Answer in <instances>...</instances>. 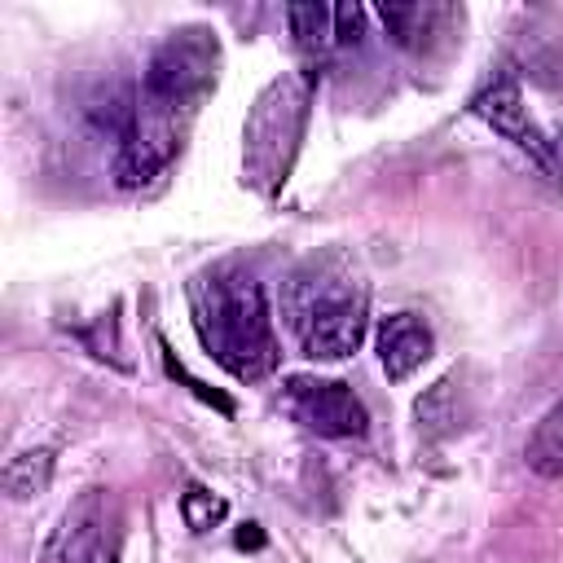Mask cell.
<instances>
[{"mask_svg": "<svg viewBox=\"0 0 563 563\" xmlns=\"http://www.w3.org/2000/svg\"><path fill=\"white\" fill-rule=\"evenodd\" d=\"M216 62H220L216 31L180 26L154 48V57L145 66V79H141V92H150L154 101H163L180 114H194L198 101L216 84Z\"/></svg>", "mask_w": 563, "mask_h": 563, "instance_id": "obj_3", "label": "cell"}, {"mask_svg": "<svg viewBox=\"0 0 563 563\" xmlns=\"http://www.w3.org/2000/svg\"><path fill=\"white\" fill-rule=\"evenodd\" d=\"M185 119L180 110L154 101L150 92H136L119 123H114V136H119V150H114V180L123 189L132 185H145L150 176H158L176 150H180V132H185Z\"/></svg>", "mask_w": 563, "mask_h": 563, "instance_id": "obj_4", "label": "cell"}, {"mask_svg": "<svg viewBox=\"0 0 563 563\" xmlns=\"http://www.w3.org/2000/svg\"><path fill=\"white\" fill-rule=\"evenodd\" d=\"M180 515H185V523H189L194 532H211V528L229 515V506H224L220 493H207L202 484H189L185 497H180Z\"/></svg>", "mask_w": 563, "mask_h": 563, "instance_id": "obj_14", "label": "cell"}, {"mask_svg": "<svg viewBox=\"0 0 563 563\" xmlns=\"http://www.w3.org/2000/svg\"><path fill=\"white\" fill-rule=\"evenodd\" d=\"M435 339H431V325L413 312H391L383 325H378V361L387 369L391 383L409 378L427 356H431Z\"/></svg>", "mask_w": 563, "mask_h": 563, "instance_id": "obj_8", "label": "cell"}, {"mask_svg": "<svg viewBox=\"0 0 563 563\" xmlns=\"http://www.w3.org/2000/svg\"><path fill=\"white\" fill-rule=\"evenodd\" d=\"M194 330L216 365L242 383H260L277 369V334L264 286L251 273L207 268L189 282Z\"/></svg>", "mask_w": 563, "mask_h": 563, "instance_id": "obj_1", "label": "cell"}, {"mask_svg": "<svg viewBox=\"0 0 563 563\" xmlns=\"http://www.w3.org/2000/svg\"><path fill=\"white\" fill-rule=\"evenodd\" d=\"M308 101H312L308 70H290L255 97L246 128H242V167L251 185L273 189L277 180H286L303 123H308Z\"/></svg>", "mask_w": 563, "mask_h": 563, "instance_id": "obj_2", "label": "cell"}, {"mask_svg": "<svg viewBox=\"0 0 563 563\" xmlns=\"http://www.w3.org/2000/svg\"><path fill=\"white\" fill-rule=\"evenodd\" d=\"M48 479H53V449H22L0 471V484L13 501H31L35 493L48 488Z\"/></svg>", "mask_w": 563, "mask_h": 563, "instance_id": "obj_10", "label": "cell"}, {"mask_svg": "<svg viewBox=\"0 0 563 563\" xmlns=\"http://www.w3.org/2000/svg\"><path fill=\"white\" fill-rule=\"evenodd\" d=\"M471 110H475L493 132H501L506 141H515V145L541 167V158H545V132L532 123V114H528V106H523V92H519V84H515L510 75L484 84V88L471 97Z\"/></svg>", "mask_w": 563, "mask_h": 563, "instance_id": "obj_7", "label": "cell"}, {"mask_svg": "<svg viewBox=\"0 0 563 563\" xmlns=\"http://www.w3.org/2000/svg\"><path fill=\"white\" fill-rule=\"evenodd\" d=\"M541 172L554 180V189H563V128L554 136H545V158H541Z\"/></svg>", "mask_w": 563, "mask_h": 563, "instance_id": "obj_16", "label": "cell"}, {"mask_svg": "<svg viewBox=\"0 0 563 563\" xmlns=\"http://www.w3.org/2000/svg\"><path fill=\"white\" fill-rule=\"evenodd\" d=\"M286 22H290V35L303 53H325L334 48V4H290L286 9Z\"/></svg>", "mask_w": 563, "mask_h": 563, "instance_id": "obj_12", "label": "cell"}, {"mask_svg": "<svg viewBox=\"0 0 563 563\" xmlns=\"http://www.w3.org/2000/svg\"><path fill=\"white\" fill-rule=\"evenodd\" d=\"M290 312H295L290 321H295L299 347L312 361H343L365 339V295L334 286L325 277H317L308 299L290 295Z\"/></svg>", "mask_w": 563, "mask_h": 563, "instance_id": "obj_5", "label": "cell"}, {"mask_svg": "<svg viewBox=\"0 0 563 563\" xmlns=\"http://www.w3.org/2000/svg\"><path fill=\"white\" fill-rule=\"evenodd\" d=\"M92 497L84 501V506H75L66 519H62V528L53 532V541H48V550H44V563H66V554H75L79 550V541L84 537H92Z\"/></svg>", "mask_w": 563, "mask_h": 563, "instance_id": "obj_13", "label": "cell"}, {"mask_svg": "<svg viewBox=\"0 0 563 563\" xmlns=\"http://www.w3.org/2000/svg\"><path fill=\"white\" fill-rule=\"evenodd\" d=\"M84 563H119V545L106 541V537H92L88 550H84Z\"/></svg>", "mask_w": 563, "mask_h": 563, "instance_id": "obj_17", "label": "cell"}, {"mask_svg": "<svg viewBox=\"0 0 563 563\" xmlns=\"http://www.w3.org/2000/svg\"><path fill=\"white\" fill-rule=\"evenodd\" d=\"M378 18L387 26V35L409 48V53H427L440 35H449V22H457V9L449 4H431V0H409V4H378Z\"/></svg>", "mask_w": 563, "mask_h": 563, "instance_id": "obj_9", "label": "cell"}, {"mask_svg": "<svg viewBox=\"0 0 563 563\" xmlns=\"http://www.w3.org/2000/svg\"><path fill=\"white\" fill-rule=\"evenodd\" d=\"M365 35V9L361 4H334V44L347 48V44H361Z\"/></svg>", "mask_w": 563, "mask_h": 563, "instance_id": "obj_15", "label": "cell"}, {"mask_svg": "<svg viewBox=\"0 0 563 563\" xmlns=\"http://www.w3.org/2000/svg\"><path fill=\"white\" fill-rule=\"evenodd\" d=\"M286 409L317 435H361L369 413L361 405V396L339 383V378H308V374H295L286 378Z\"/></svg>", "mask_w": 563, "mask_h": 563, "instance_id": "obj_6", "label": "cell"}, {"mask_svg": "<svg viewBox=\"0 0 563 563\" xmlns=\"http://www.w3.org/2000/svg\"><path fill=\"white\" fill-rule=\"evenodd\" d=\"M528 466L541 475V479H563V405H554L537 431L528 435V449H523Z\"/></svg>", "mask_w": 563, "mask_h": 563, "instance_id": "obj_11", "label": "cell"}]
</instances>
